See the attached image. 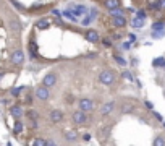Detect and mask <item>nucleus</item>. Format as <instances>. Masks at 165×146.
Returning <instances> with one entry per match:
<instances>
[{
  "instance_id": "1",
  "label": "nucleus",
  "mask_w": 165,
  "mask_h": 146,
  "mask_svg": "<svg viewBox=\"0 0 165 146\" xmlns=\"http://www.w3.org/2000/svg\"><path fill=\"white\" fill-rule=\"evenodd\" d=\"M97 80H99L101 84H104V86H112V84L115 83V80H117V73L110 68H104L102 72L99 73Z\"/></svg>"
},
{
  "instance_id": "2",
  "label": "nucleus",
  "mask_w": 165,
  "mask_h": 146,
  "mask_svg": "<svg viewBox=\"0 0 165 146\" xmlns=\"http://www.w3.org/2000/svg\"><path fill=\"white\" fill-rule=\"evenodd\" d=\"M10 62L15 65V67H23V65H25L26 54H25V50H23L21 47H16L15 50L10 52Z\"/></svg>"
},
{
  "instance_id": "3",
  "label": "nucleus",
  "mask_w": 165,
  "mask_h": 146,
  "mask_svg": "<svg viewBox=\"0 0 165 146\" xmlns=\"http://www.w3.org/2000/svg\"><path fill=\"white\" fill-rule=\"evenodd\" d=\"M78 109L91 114V112L96 109V102H94V99H91V97H81V99H78Z\"/></svg>"
},
{
  "instance_id": "4",
  "label": "nucleus",
  "mask_w": 165,
  "mask_h": 146,
  "mask_svg": "<svg viewBox=\"0 0 165 146\" xmlns=\"http://www.w3.org/2000/svg\"><path fill=\"white\" fill-rule=\"evenodd\" d=\"M89 115L87 112H83V110H73L71 112V120H73V124H76V125H84V124H87L89 122Z\"/></svg>"
},
{
  "instance_id": "5",
  "label": "nucleus",
  "mask_w": 165,
  "mask_h": 146,
  "mask_svg": "<svg viewBox=\"0 0 165 146\" xmlns=\"http://www.w3.org/2000/svg\"><path fill=\"white\" fill-rule=\"evenodd\" d=\"M32 94H34L39 101H49L50 99V88L44 86V84H37Z\"/></svg>"
},
{
  "instance_id": "6",
  "label": "nucleus",
  "mask_w": 165,
  "mask_h": 146,
  "mask_svg": "<svg viewBox=\"0 0 165 146\" xmlns=\"http://www.w3.org/2000/svg\"><path fill=\"white\" fill-rule=\"evenodd\" d=\"M112 127H114L112 124L110 125H104L97 130V140L101 141V144H105L108 141V138H110V135H112Z\"/></svg>"
},
{
  "instance_id": "7",
  "label": "nucleus",
  "mask_w": 165,
  "mask_h": 146,
  "mask_svg": "<svg viewBox=\"0 0 165 146\" xmlns=\"http://www.w3.org/2000/svg\"><path fill=\"white\" fill-rule=\"evenodd\" d=\"M8 114H10L15 120H21L23 117H25L26 110L21 104H12L10 107H8Z\"/></svg>"
},
{
  "instance_id": "8",
  "label": "nucleus",
  "mask_w": 165,
  "mask_h": 146,
  "mask_svg": "<svg viewBox=\"0 0 165 146\" xmlns=\"http://www.w3.org/2000/svg\"><path fill=\"white\" fill-rule=\"evenodd\" d=\"M57 81H58V75L55 72H49V73L44 75L41 84H44V86H47V88H54L55 84H57Z\"/></svg>"
},
{
  "instance_id": "9",
  "label": "nucleus",
  "mask_w": 165,
  "mask_h": 146,
  "mask_svg": "<svg viewBox=\"0 0 165 146\" xmlns=\"http://www.w3.org/2000/svg\"><path fill=\"white\" fill-rule=\"evenodd\" d=\"M65 119V112L62 109H52L49 112V122L50 124H60Z\"/></svg>"
},
{
  "instance_id": "10",
  "label": "nucleus",
  "mask_w": 165,
  "mask_h": 146,
  "mask_svg": "<svg viewBox=\"0 0 165 146\" xmlns=\"http://www.w3.org/2000/svg\"><path fill=\"white\" fill-rule=\"evenodd\" d=\"M8 28H10V31L13 32V34H20L21 29H23V25H21L20 18H16V16L8 18Z\"/></svg>"
},
{
  "instance_id": "11",
  "label": "nucleus",
  "mask_w": 165,
  "mask_h": 146,
  "mask_svg": "<svg viewBox=\"0 0 165 146\" xmlns=\"http://www.w3.org/2000/svg\"><path fill=\"white\" fill-rule=\"evenodd\" d=\"M84 39L87 42H91V44H97V42H101V34H99V31H96V29H86Z\"/></svg>"
},
{
  "instance_id": "12",
  "label": "nucleus",
  "mask_w": 165,
  "mask_h": 146,
  "mask_svg": "<svg viewBox=\"0 0 165 146\" xmlns=\"http://www.w3.org/2000/svg\"><path fill=\"white\" fill-rule=\"evenodd\" d=\"M115 106H117V102H115V101H107V102H104L102 107H101V117H107V115H110L112 112L115 110Z\"/></svg>"
},
{
  "instance_id": "13",
  "label": "nucleus",
  "mask_w": 165,
  "mask_h": 146,
  "mask_svg": "<svg viewBox=\"0 0 165 146\" xmlns=\"http://www.w3.org/2000/svg\"><path fill=\"white\" fill-rule=\"evenodd\" d=\"M28 52H29V57L32 60H36L37 59V52H39V46H37V42L34 41V37H31L29 41H28Z\"/></svg>"
},
{
  "instance_id": "14",
  "label": "nucleus",
  "mask_w": 165,
  "mask_h": 146,
  "mask_svg": "<svg viewBox=\"0 0 165 146\" xmlns=\"http://www.w3.org/2000/svg\"><path fill=\"white\" fill-rule=\"evenodd\" d=\"M70 12L73 13L74 16H84V15H87V12H89V8L86 7V5H70Z\"/></svg>"
},
{
  "instance_id": "15",
  "label": "nucleus",
  "mask_w": 165,
  "mask_h": 146,
  "mask_svg": "<svg viewBox=\"0 0 165 146\" xmlns=\"http://www.w3.org/2000/svg\"><path fill=\"white\" fill-rule=\"evenodd\" d=\"M50 26H52L50 18H39V20H36V23H34V28L39 31H45V29H49Z\"/></svg>"
},
{
  "instance_id": "16",
  "label": "nucleus",
  "mask_w": 165,
  "mask_h": 146,
  "mask_svg": "<svg viewBox=\"0 0 165 146\" xmlns=\"http://www.w3.org/2000/svg\"><path fill=\"white\" fill-rule=\"evenodd\" d=\"M112 25H114V28H117V29H123V28L128 26V20H126V16H114L112 18Z\"/></svg>"
},
{
  "instance_id": "17",
  "label": "nucleus",
  "mask_w": 165,
  "mask_h": 146,
  "mask_svg": "<svg viewBox=\"0 0 165 146\" xmlns=\"http://www.w3.org/2000/svg\"><path fill=\"white\" fill-rule=\"evenodd\" d=\"M63 138L67 140V143H76L78 138H79V135H78L76 130H67L63 133Z\"/></svg>"
},
{
  "instance_id": "18",
  "label": "nucleus",
  "mask_w": 165,
  "mask_h": 146,
  "mask_svg": "<svg viewBox=\"0 0 165 146\" xmlns=\"http://www.w3.org/2000/svg\"><path fill=\"white\" fill-rule=\"evenodd\" d=\"M102 5L108 12V10H114V8H120L121 7V0H104Z\"/></svg>"
},
{
  "instance_id": "19",
  "label": "nucleus",
  "mask_w": 165,
  "mask_h": 146,
  "mask_svg": "<svg viewBox=\"0 0 165 146\" xmlns=\"http://www.w3.org/2000/svg\"><path fill=\"white\" fill-rule=\"evenodd\" d=\"M112 59L115 60V63L118 65V67H121V68H125V67H128V60H126L125 57H121L120 54H112Z\"/></svg>"
},
{
  "instance_id": "20",
  "label": "nucleus",
  "mask_w": 165,
  "mask_h": 146,
  "mask_svg": "<svg viewBox=\"0 0 165 146\" xmlns=\"http://www.w3.org/2000/svg\"><path fill=\"white\" fill-rule=\"evenodd\" d=\"M26 89H28L26 84H21V86L12 88L8 93H10V96H12V97H20V96H21V93H23V91H26Z\"/></svg>"
},
{
  "instance_id": "21",
  "label": "nucleus",
  "mask_w": 165,
  "mask_h": 146,
  "mask_svg": "<svg viewBox=\"0 0 165 146\" xmlns=\"http://www.w3.org/2000/svg\"><path fill=\"white\" fill-rule=\"evenodd\" d=\"M131 112H134V104H131V102H123V104L120 106V114H131Z\"/></svg>"
},
{
  "instance_id": "22",
  "label": "nucleus",
  "mask_w": 165,
  "mask_h": 146,
  "mask_svg": "<svg viewBox=\"0 0 165 146\" xmlns=\"http://www.w3.org/2000/svg\"><path fill=\"white\" fill-rule=\"evenodd\" d=\"M125 15V8L120 7V8H114V10H108V16L114 18V16H123Z\"/></svg>"
},
{
  "instance_id": "23",
  "label": "nucleus",
  "mask_w": 165,
  "mask_h": 146,
  "mask_svg": "<svg viewBox=\"0 0 165 146\" xmlns=\"http://www.w3.org/2000/svg\"><path fill=\"white\" fill-rule=\"evenodd\" d=\"M13 131L15 135H20L21 131H25V124L21 120H15V125H13Z\"/></svg>"
},
{
  "instance_id": "24",
  "label": "nucleus",
  "mask_w": 165,
  "mask_h": 146,
  "mask_svg": "<svg viewBox=\"0 0 165 146\" xmlns=\"http://www.w3.org/2000/svg\"><path fill=\"white\" fill-rule=\"evenodd\" d=\"M144 20H139V18H133V20H131V26L134 28V29H141V28H144Z\"/></svg>"
},
{
  "instance_id": "25",
  "label": "nucleus",
  "mask_w": 165,
  "mask_h": 146,
  "mask_svg": "<svg viewBox=\"0 0 165 146\" xmlns=\"http://www.w3.org/2000/svg\"><path fill=\"white\" fill-rule=\"evenodd\" d=\"M150 29L152 31H163L165 29V21H154L152 23V26H150Z\"/></svg>"
},
{
  "instance_id": "26",
  "label": "nucleus",
  "mask_w": 165,
  "mask_h": 146,
  "mask_svg": "<svg viewBox=\"0 0 165 146\" xmlns=\"http://www.w3.org/2000/svg\"><path fill=\"white\" fill-rule=\"evenodd\" d=\"M163 63H165V57H155L152 60V67L154 68H162Z\"/></svg>"
},
{
  "instance_id": "27",
  "label": "nucleus",
  "mask_w": 165,
  "mask_h": 146,
  "mask_svg": "<svg viewBox=\"0 0 165 146\" xmlns=\"http://www.w3.org/2000/svg\"><path fill=\"white\" fill-rule=\"evenodd\" d=\"M152 146H165V136H162V135H157L154 138V143H152Z\"/></svg>"
},
{
  "instance_id": "28",
  "label": "nucleus",
  "mask_w": 165,
  "mask_h": 146,
  "mask_svg": "<svg viewBox=\"0 0 165 146\" xmlns=\"http://www.w3.org/2000/svg\"><path fill=\"white\" fill-rule=\"evenodd\" d=\"M10 3L16 8V10H20V12H28V8H26L25 5H23V3L18 2V0H10Z\"/></svg>"
},
{
  "instance_id": "29",
  "label": "nucleus",
  "mask_w": 165,
  "mask_h": 146,
  "mask_svg": "<svg viewBox=\"0 0 165 146\" xmlns=\"http://www.w3.org/2000/svg\"><path fill=\"white\" fill-rule=\"evenodd\" d=\"M150 37L155 39V41L162 39V37H165V29L163 31H152V32H150Z\"/></svg>"
},
{
  "instance_id": "30",
  "label": "nucleus",
  "mask_w": 165,
  "mask_h": 146,
  "mask_svg": "<svg viewBox=\"0 0 165 146\" xmlns=\"http://www.w3.org/2000/svg\"><path fill=\"white\" fill-rule=\"evenodd\" d=\"M94 20H96V18H94L92 15H89V13H87V15H86V16H84L83 20H81V25H83V26H89V25H91V23H92Z\"/></svg>"
},
{
  "instance_id": "31",
  "label": "nucleus",
  "mask_w": 165,
  "mask_h": 146,
  "mask_svg": "<svg viewBox=\"0 0 165 146\" xmlns=\"http://www.w3.org/2000/svg\"><path fill=\"white\" fill-rule=\"evenodd\" d=\"M63 16H65V18H68L70 21H78V18L74 16L70 10H63V12H62V18H63Z\"/></svg>"
},
{
  "instance_id": "32",
  "label": "nucleus",
  "mask_w": 165,
  "mask_h": 146,
  "mask_svg": "<svg viewBox=\"0 0 165 146\" xmlns=\"http://www.w3.org/2000/svg\"><path fill=\"white\" fill-rule=\"evenodd\" d=\"M136 18H139V20H144L146 21V18H147V12L144 10V8H139V10H136Z\"/></svg>"
},
{
  "instance_id": "33",
  "label": "nucleus",
  "mask_w": 165,
  "mask_h": 146,
  "mask_svg": "<svg viewBox=\"0 0 165 146\" xmlns=\"http://www.w3.org/2000/svg\"><path fill=\"white\" fill-rule=\"evenodd\" d=\"M121 78L128 80V81H134V76H133V73H131L130 70H123V72H121Z\"/></svg>"
},
{
  "instance_id": "34",
  "label": "nucleus",
  "mask_w": 165,
  "mask_h": 146,
  "mask_svg": "<svg viewBox=\"0 0 165 146\" xmlns=\"http://www.w3.org/2000/svg\"><path fill=\"white\" fill-rule=\"evenodd\" d=\"M32 146H47V140L37 136V138H34V141H32Z\"/></svg>"
},
{
  "instance_id": "35",
  "label": "nucleus",
  "mask_w": 165,
  "mask_h": 146,
  "mask_svg": "<svg viewBox=\"0 0 165 146\" xmlns=\"http://www.w3.org/2000/svg\"><path fill=\"white\" fill-rule=\"evenodd\" d=\"M101 42H102V46H104V47H107V49L114 46V41H112L110 37H101Z\"/></svg>"
},
{
  "instance_id": "36",
  "label": "nucleus",
  "mask_w": 165,
  "mask_h": 146,
  "mask_svg": "<svg viewBox=\"0 0 165 146\" xmlns=\"http://www.w3.org/2000/svg\"><path fill=\"white\" fill-rule=\"evenodd\" d=\"M23 102H25L28 107H31V106H32V94H31V93H26V94H25V99H23Z\"/></svg>"
},
{
  "instance_id": "37",
  "label": "nucleus",
  "mask_w": 165,
  "mask_h": 146,
  "mask_svg": "<svg viewBox=\"0 0 165 146\" xmlns=\"http://www.w3.org/2000/svg\"><path fill=\"white\" fill-rule=\"evenodd\" d=\"M157 3H159V0H147L149 10H157Z\"/></svg>"
},
{
  "instance_id": "38",
  "label": "nucleus",
  "mask_w": 165,
  "mask_h": 146,
  "mask_svg": "<svg viewBox=\"0 0 165 146\" xmlns=\"http://www.w3.org/2000/svg\"><path fill=\"white\" fill-rule=\"evenodd\" d=\"M50 13H52V15H54L55 18H62V12H60L58 8H52Z\"/></svg>"
},
{
  "instance_id": "39",
  "label": "nucleus",
  "mask_w": 165,
  "mask_h": 146,
  "mask_svg": "<svg viewBox=\"0 0 165 146\" xmlns=\"http://www.w3.org/2000/svg\"><path fill=\"white\" fill-rule=\"evenodd\" d=\"M152 115H154V119H155V120H159V122H163V115H162V114H159V112L152 110Z\"/></svg>"
},
{
  "instance_id": "40",
  "label": "nucleus",
  "mask_w": 165,
  "mask_h": 146,
  "mask_svg": "<svg viewBox=\"0 0 165 146\" xmlns=\"http://www.w3.org/2000/svg\"><path fill=\"white\" fill-rule=\"evenodd\" d=\"M144 107H146V109H149V110H154V104L150 101H147V99L144 101Z\"/></svg>"
},
{
  "instance_id": "41",
  "label": "nucleus",
  "mask_w": 165,
  "mask_h": 146,
  "mask_svg": "<svg viewBox=\"0 0 165 146\" xmlns=\"http://www.w3.org/2000/svg\"><path fill=\"white\" fill-rule=\"evenodd\" d=\"M128 41L131 42V44H133V42H136V41H138V36H136V34H133V32H130V34H128Z\"/></svg>"
},
{
  "instance_id": "42",
  "label": "nucleus",
  "mask_w": 165,
  "mask_h": 146,
  "mask_svg": "<svg viewBox=\"0 0 165 146\" xmlns=\"http://www.w3.org/2000/svg\"><path fill=\"white\" fill-rule=\"evenodd\" d=\"M91 138H92V136H91V133H84V135H83V141H84V143L91 141Z\"/></svg>"
},
{
  "instance_id": "43",
  "label": "nucleus",
  "mask_w": 165,
  "mask_h": 146,
  "mask_svg": "<svg viewBox=\"0 0 165 146\" xmlns=\"http://www.w3.org/2000/svg\"><path fill=\"white\" fill-rule=\"evenodd\" d=\"M121 47H123L125 50H130V49H131V42L126 41V42H123V44H121Z\"/></svg>"
},
{
  "instance_id": "44",
  "label": "nucleus",
  "mask_w": 165,
  "mask_h": 146,
  "mask_svg": "<svg viewBox=\"0 0 165 146\" xmlns=\"http://www.w3.org/2000/svg\"><path fill=\"white\" fill-rule=\"evenodd\" d=\"M5 75H7V70H3V68H0V83H2V80L5 78Z\"/></svg>"
},
{
  "instance_id": "45",
  "label": "nucleus",
  "mask_w": 165,
  "mask_h": 146,
  "mask_svg": "<svg viewBox=\"0 0 165 146\" xmlns=\"http://www.w3.org/2000/svg\"><path fill=\"white\" fill-rule=\"evenodd\" d=\"M84 57H86V59H96V57H97V52H91V54H86V55H84Z\"/></svg>"
},
{
  "instance_id": "46",
  "label": "nucleus",
  "mask_w": 165,
  "mask_h": 146,
  "mask_svg": "<svg viewBox=\"0 0 165 146\" xmlns=\"http://www.w3.org/2000/svg\"><path fill=\"white\" fill-rule=\"evenodd\" d=\"M47 146H57V143L54 140H47Z\"/></svg>"
},
{
  "instance_id": "47",
  "label": "nucleus",
  "mask_w": 165,
  "mask_h": 146,
  "mask_svg": "<svg viewBox=\"0 0 165 146\" xmlns=\"http://www.w3.org/2000/svg\"><path fill=\"white\" fill-rule=\"evenodd\" d=\"M131 65H133V67H136V65H138V59H131Z\"/></svg>"
},
{
  "instance_id": "48",
  "label": "nucleus",
  "mask_w": 165,
  "mask_h": 146,
  "mask_svg": "<svg viewBox=\"0 0 165 146\" xmlns=\"http://www.w3.org/2000/svg\"><path fill=\"white\" fill-rule=\"evenodd\" d=\"M162 124H163V128H165V120H163V122H162Z\"/></svg>"
},
{
  "instance_id": "49",
  "label": "nucleus",
  "mask_w": 165,
  "mask_h": 146,
  "mask_svg": "<svg viewBox=\"0 0 165 146\" xmlns=\"http://www.w3.org/2000/svg\"><path fill=\"white\" fill-rule=\"evenodd\" d=\"M162 68H165V63H163V67H162Z\"/></svg>"
},
{
  "instance_id": "50",
  "label": "nucleus",
  "mask_w": 165,
  "mask_h": 146,
  "mask_svg": "<svg viewBox=\"0 0 165 146\" xmlns=\"http://www.w3.org/2000/svg\"><path fill=\"white\" fill-rule=\"evenodd\" d=\"M0 2H2V0H0Z\"/></svg>"
}]
</instances>
